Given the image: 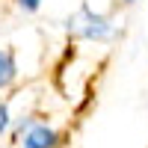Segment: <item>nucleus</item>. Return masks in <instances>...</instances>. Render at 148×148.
<instances>
[{
  "mask_svg": "<svg viewBox=\"0 0 148 148\" xmlns=\"http://www.w3.org/2000/svg\"><path fill=\"white\" fill-rule=\"evenodd\" d=\"M56 145V133L51 127H33L24 139V148H53Z\"/></svg>",
  "mask_w": 148,
  "mask_h": 148,
  "instance_id": "1",
  "label": "nucleus"
},
{
  "mask_svg": "<svg viewBox=\"0 0 148 148\" xmlns=\"http://www.w3.org/2000/svg\"><path fill=\"white\" fill-rule=\"evenodd\" d=\"M80 15L86 18V27H83V36H89V39H104V36L110 33L107 21H104V18H98V15H92L89 9H83Z\"/></svg>",
  "mask_w": 148,
  "mask_h": 148,
  "instance_id": "2",
  "label": "nucleus"
},
{
  "mask_svg": "<svg viewBox=\"0 0 148 148\" xmlns=\"http://www.w3.org/2000/svg\"><path fill=\"white\" fill-rule=\"evenodd\" d=\"M15 53L12 51H0V89H6V86L15 80Z\"/></svg>",
  "mask_w": 148,
  "mask_h": 148,
  "instance_id": "3",
  "label": "nucleus"
},
{
  "mask_svg": "<svg viewBox=\"0 0 148 148\" xmlns=\"http://www.w3.org/2000/svg\"><path fill=\"white\" fill-rule=\"evenodd\" d=\"M6 125H9V113H6V107L0 104V133L6 130Z\"/></svg>",
  "mask_w": 148,
  "mask_h": 148,
  "instance_id": "4",
  "label": "nucleus"
},
{
  "mask_svg": "<svg viewBox=\"0 0 148 148\" xmlns=\"http://www.w3.org/2000/svg\"><path fill=\"white\" fill-rule=\"evenodd\" d=\"M18 3L27 9V12H36V9H39V0H18Z\"/></svg>",
  "mask_w": 148,
  "mask_h": 148,
  "instance_id": "5",
  "label": "nucleus"
},
{
  "mask_svg": "<svg viewBox=\"0 0 148 148\" xmlns=\"http://www.w3.org/2000/svg\"><path fill=\"white\" fill-rule=\"evenodd\" d=\"M127 3H130V0H127Z\"/></svg>",
  "mask_w": 148,
  "mask_h": 148,
  "instance_id": "6",
  "label": "nucleus"
}]
</instances>
